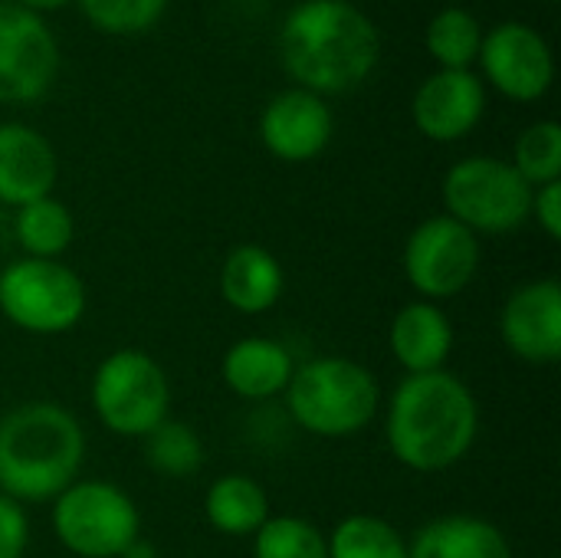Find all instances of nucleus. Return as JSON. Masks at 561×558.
Instances as JSON below:
<instances>
[{"label": "nucleus", "mask_w": 561, "mask_h": 558, "mask_svg": "<svg viewBox=\"0 0 561 558\" xmlns=\"http://www.w3.org/2000/svg\"><path fill=\"white\" fill-rule=\"evenodd\" d=\"M279 56L299 89L345 92L378 66L381 36L371 16L348 0H302L283 20Z\"/></svg>", "instance_id": "obj_1"}, {"label": "nucleus", "mask_w": 561, "mask_h": 558, "mask_svg": "<svg viewBox=\"0 0 561 558\" xmlns=\"http://www.w3.org/2000/svg\"><path fill=\"white\" fill-rule=\"evenodd\" d=\"M480 431L473 391L450 372L408 375L388 408L391 454L421 474H437L467 457Z\"/></svg>", "instance_id": "obj_2"}, {"label": "nucleus", "mask_w": 561, "mask_h": 558, "mask_svg": "<svg viewBox=\"0 0 561 558\" xmlns=\"http://www.w3.org/2000/svg\"><path fill=\"white\" fill-rule=\"evenodd\" d=\"M85 457L79 421L49 401L0 418V490L10 500H56L76 483Z\"/></svg>", "instance_id": "obj_3"}, {"label": "nucleus", "mask_w": 561, "mask_h": 558, "mask_svg": "<svg viewBox=\"0 0 561 558\" xmlns=\"http://www.w3.org/2000/svg\"><path fill=\"white\" fill-rule=\"evenodd\" d=\"M378 382L352 358H312L286 385V405L296 424L319 437H348L378 414Z\"/></svg>", "instance_id": "obj_4"}, {"label": "nucleus", "mask_w": 561, "mask_h": 558, "mask_svg": "<svg viewBox=\"0 0 561 558\" xmlns=\"http://www.w3.org/2000/svg\"><path fill=\"white\" fill-rule=\"evenodd\" d=\"M536 187L503 158H463L444 178L447 217L473 234H510L533 214Z\"/></svg>", "instance_id": "obj_5"}, {"label": "nucleus", "mask_w": 561, "mask_h": 558, "mask_svg": "<svg viewBox=\"0 0 561 558\" xmlns=\"http://www.w3.org/2000/svg\"><path fill=\"white\" fill-rule=\"evenodd\" d=\"M92 405L108 431L122 437H148L168 421L171 385L151 355L125 349L99 365L92 378Z\"/></svg>", "instance_id": "obj_6"}, {"label": "nucleus", "mask_w": 561, "mask_h": 558, "mask_svg": "<svg viewBox=\"0 0 561 558\" xmlns=\"http://www.w3.org/2000/svg\"><path fill=\"white\" fill-rule=\"evenodd\" d=\"M138 510L128 493L112 483H72L56 497L53 529L59 543L82 558L122 556L138 539Z\"/></svg>", "instance_id": "obj_7"}, {"label": "nucleus", "mask_w": 561, "mask_h": 558, "mask_svg": "<svg viewBox=\"0 0 561 558\" xmlns=\"http://www.w3.org/2000/svg\"><path fill=\"white\" fill-rule=\"evenodd\" d=\"M0 312L36 335L72 329L85 312L82 280L56 260H16L0 273Z\"/></svg>", "instance_id": "obj_8"}, {"label": "nucleus", "mask_w": 561, "mask_h": 558, "mask_svg": "<svg viewBox=\"0 0 561 558\" xmlns=\"http://www.w3.org/2000/svg\"><path fill=\"white\" fill-rule=\"evenodd\" d=\"M59 72V43L46 20L0 0V102H36Z\"/></svg>", "instance_id": "obj_9"}, {"label": "nucleus", "mask_w": 561, "mask_h": 558, "mask_svg": "<svg viewBox=\"0 0 561 558\" xmlns=\"http://www.w3.org/2000/svg\"><path fill=\"white\" fill-rule=\"evenodd\" d=\"M480 266V240L454 217L424 220L404 247V273L411 286L431 299H450L467 289Z\"/></svg>", "instance_id": "obj_10"}, {"label": "nucleus", "mask_w": 561, "mask_h": 558, "mask_svg": "<svg viewBox=\"0 0 561 558\" xmlns=\"http://www.w3.org/2000/svg\"><path fill=\"white\" fill-rule=\"evenodd\" d=\"M483 76L513 102H536L552 89L556 59L546 36L526 23H500L480 43Z\"/></svg>", "instance_id": "obj_11"}, {"label": "nucleus", "mask_w": 561, "mask_h": 558, "mask_svg": "<svg viewBox=\"0 0 561 558\" xmlns=\"http://www.w3.org/2000/svg\"><path fill=\"white\" fill-rule=\"evenodd\" d=\"M486 112L483 79L470 69H437L414 92V125L431 141L470 135Z\"/></svg>", "instance_id": "obj_12"}, {"label": "nucleus", "mask_w": 561, "mask_h": 558, "mask_svg": "<svg viewBox=\"0 0 561 558\" xmlns=\"http://www.w3.org/2000/svg\"><path fill=\"white\" fill-rule=\"evenodd\" d=\"M260 138L279 161H312L332 141V109L316 92L286 89L263 109Z\"/></svg>", "instance_id": "obj_13"}, {"label": "nucleus", "mask_w": 561, "mask_h": 558, "mask_svg": "<svg viewBox=\"0 0 561 558\" xmlns=\"http://www.w3.org/2000/svg\"><path fill=\"white\" fill-rule=\"evenodd\" d=\"M500 332L510 352L526 362L549 365L561 358V286L559 280H536L519 286L500 316Z\"/></svg>", "instance_id": "obj_14"}, {"label": "nucleus", "mask_w": 561, "mask_h": 558, "mask_svg": "<svg viewBox=\"0 0 561 558\" xmlns=\"http://www.w3.org/2000/svg\"><path fill=\"white\" fill-rule=\"evenodd\" d=\"M56 171V151L46 135L16 122L0 125V204L20 210L39 197H49Z\"/></svg>", "instance_id": "obj_15"}, {"label": "nucleus", "mask_w": 561, "mask_h": 558, "mask_svg": "<svg viewBox=\"0 0 561 558\" xmlns=\"http://www.w3.org/2000/svg\"><path fill=\"white\" fill-rule=\"evenodd\" d=\"M450 349H454L450 319L434 303H411L394 316L391 352L411 375L444 368Z\"/></svg>", "instance_id": "obj_16"}, {"label": "nucleus", "mask_w": 561, "mask_h": 558, "mask_svg": "<svg viewBox=\"0 0 561 558\" xmlns=\"http://www.w3.org/2000/svg\"><path fill=\"white\" fill-rule=\"evenodd\" d=\"M293 372V355L279 342L260 335L237 342L224 358V382L230 385V391L250 401H266L286 391Z\"/></svg>", "instance_id": "obj_17"}, {"label": "nucleus", "mask_w": 561, "mask_h": 558, "mask_svg": "<svg viewBox=\"0 0 561 558\" xmlns=\"http://www.w3.org/2000/svg\"><path fill=\"white\" fill-rule=\"evenodd\" d=\"M408 558H513V549L503 529L480 516H444L417 533Z\"/></svg>", "instance_id": "obj_18"}, {"label": "nucleus", "mask_w": 561, "mask_h": 558, "mask_svg": "<svg viewBox=\"0 0 561 558\" xmlns=\"http://www.w3.org/2000/svg\"><path fill=\"white\" fill-rule=\"evenodd\" d=\"M220 293L237 312H266L283 296V266L263 247H237L220 270Z\"/></svg>", "instance_id": "obj_19"}, {"label": "nucleus", "mask_w": 561, "mask_h": 558, "mask_svg": "<svg viewBox=\"0 0 561 558\" xmlns=\"http://www.w3.org/2000/svg\"><path fill=\"white\" fill-rule=\"evenodd\" d=\"M207 520L224 536H256L270 520V500L263 487L243 474L220 477L207 490Z\"/></svg>", "instance_id": "obj_20"}, {"label": "nucleus", "mask_w": 561, "mask_h": 558, "mask_svg": "<svg viewBox=\"0 0 561 558\" xmlns=\"http://www.w3.org/2000/svg\"><path fill=\"white\" fill-rule=\"evenodd\" d=\"M480 43L483 26L463 7H444L431 16L424 33V46L440 62V69H470V62H477L480 56Z\"/></svg>", "instance_id": "obj_21"}, {"label": "nucleus", "mask_w": 561, "mask_h": 558, "mask_svg": "<svg viewBox=\"0 0 561 558\" xmlns=\"http://www.w3.org/2000/svg\"><path fill=\"white\" fill-rule=\"evenodd\" d=\"M13 230H16L20 247L30 257L56 260L72 243V214L53 197H39V201L20 207Z\"/></svg>", "instance_id": "obj_22"}, {"label": "nucleus", "mask_w": 561, "mask_h": 558, "mask_svg": "<svg viewBox=\"0 0 561 558\" xmlns=\"http://www.w3.org/2000/svg\"><path fill=\"white\" fill-rule=\"evenodd\" d=\"M329 558H408L401 533L378 516H348L329 539Z\"/></svg>", "instance_id": "obj_23"}, {"label": "nucleus", "mask_w": 561, "mask_h": 558, "mask_svg": "<svg viewBox=\"0 0 561 558\" xmlns=\"http://www.w3.org/2000/svg\"><path fill=\"white\" fill-rule=\"evenodd\" d=\"M145 457H148V464L161 477L181 480V477H191V474L201 470V464H204V444H201V437L187 424L164 421V424H158L148 434Z\"/></svg>", "instance_id": "obj_24"}, {"label": "nucleus", "mask_w": 561, "mask_h": 558, "mask_svg": "<svg viewBox=\"0 0 561 558\" xmlns=\"http://www.w3.org/2000/svg\"><path fill=\"white\" fill-rule=\"evenodd\" d=\"M256 558H329V539L299 516H270L256 533Z\"/></svg>", "instance_id": "obj_25"}, {"label": "nucleus", "mask_w": 561, "mask_h": 558, "mask_svg": "<svg viewBox=\"0 0 561 558\" xmlns=\"http://www.w3.org/2000/svg\"><path fill=\"white\" fill-rule=\"evenodd\" d=\"M513 168L533 184H552L561 178V128L559 122H536L516 141Z\"/></svg>", "instance_id": "obj_26"}, {"label": "nucleus", "mask_w": 561, "mask_h": 558, "mask_svg": "<svg viewBox=\"0 0 561 558\" xmlns=\"http://www.w3.org/2000/svg\"><path fill=\"white\" fill-rule=\"evenodd\" d=\"M76 3L95 30L115 36L145 33L168 10V0H76Z\"/></svg>", "instance_id": "obj_27"}, {"label": "nucleus", "mask_w": 561, "mask_h": 558, "mask_svg": "<svg viewBox=\"0 0 561 558\" xmlns=\"http://www.w3.org/2000/svg\"><path fill=\"white\" fill-rule=\"evenodd\" d=\"M30 543V523L16 500L0 497V558H20Z\"/></svg>", "instance_id": "obj_28"}, {"label": "nucleus", "mask_w": 561, "mask_h": 558, "mask_svg": "<svg viewBox=\"0 0 561 558\" xmlns=\"http://www.w3.org/2000/svg\"><path fill=\"white\" fill-rule=\"evenodd\" d=\"M533 214L549 240H561V181L542 184L533 197Z\"/></svg>", "instance_id": "obj_29"}, {"label": "nucleus", "mask_w": 561, "mask_h": 558, "mask_svg": "<svg viewBox=\"0 0 561 558\" xmlns=\"http://www.w3.org/2000/svg\"><path fill=\"white\" fill-rule=\"evenodd\" d=\"M13 3H20L23 10H33V13H46V10H59V7H66L69 0H13Z\"/></svg>", "instance_id": "obj_30"}, {"label": "nucleus", "mask_w": 561, "mask_h": 558, "mask_svg": "<svg viewBox=\"0 0 561 558\" xmlns=\"http://www.w3.org/2000/svg\"><path fill=\"white\" fill-rule=\"evenodd\" d=\"M122 558H158V553H154V546H151V543L135 539V543L122 553Z\"/></svg>", "instance_id": "obj_31"}]
</instances>
